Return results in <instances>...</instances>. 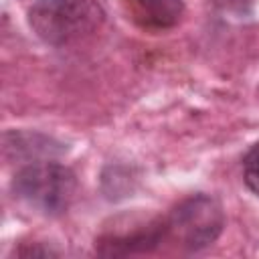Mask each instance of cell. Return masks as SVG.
Masks as SVG:
<instances>
[{
    "mask_svg": "<svg viewBox=\"0 0 259 259\" xmlns=\"http://www.w3.org/2000/svg\"><path fill=\"white\" fill-rule=\"evenodd\" d=\"M103 20L97 0H36L28 8L32 32L51 47L75 45L97 32Z\"/></svg>",
    "mask_w": 259,
    "mask_h": 259,
    "instance_id": "cell-1",
    "label": "cell"
},
{
    "mask_svg": "<svg viewBox=\"0 0 259 259\" xmlns=\"http://www.w3.org/2000/svg\"><path fill=\"white\" fill-rule=\"evenodd\" d=\"M10 190L28 208L45 217H59L75 198L77 176L59 162H30L14 174Z\"/></svg>",
    "mask_w": 259,
    "mask_h": 259,
    "instance_id": "cell-2",
    "label": "cell"
},
{
    "mask_svg": "<svg viewBox=\"0 0 259 259\" xmlns=\"http://www.w3.org/2000/svg\"><path fill=\"white\" fill-rule=\"evenodd\" d=\"M166 241L186 251H202L210 247L225 229V210L221 202L204 192L182 198L164 217Z\"/></svg>",
    "mask_w": 259,
    "mask_h": 259,
    "instance_id": "cell-3",
    "label": "cell"
},
{
    "mask_svg": "<svg viewBox=\"0 0 259 259\" xmlns=\"http://www.w3.org/2000/svg\"><path fill=\"white\" fill-rule=\"evenodd\" d=\"M164 241H166L164 217H156L148 221L115 223L113 229H105L95 239V251L107 257L138 255V253L154 251Z\"/></svg>",
    "mask_w": 259,
    "mask_h": 259,
    "instance_id": "cell-4",
    "label": "cell"
},
{
    "mask_svg": "<svg viewBox=\"0 0 259 259\" xmlns=\"http://www.w3.org/2000/svg\"><path fill=\"white\" fill-rule=\"evenodd\" d=\"M127 18L144 30L174 28L184 14V0H121Z\"/></svg>",
    "mask_w": 259,
    "mask_h": 259,
    "instance_id": "cell-5",
    "label": "cell"
},
{
    "mask_svg": "<svg viewBox=\"0 0 259 259\" xmlns=\"http://www.w3.org/2000/svg\"><path fill=\"white\" fill-rule=\"evenodd\" d=\"M243 182L259 196V142L253 144L243 156Z\"/></svg>",
    "mask_w": 259,
    "mask_h": 259,
    "instance_id": "cell-6",
    "label": "cell"
}]
</instances>
